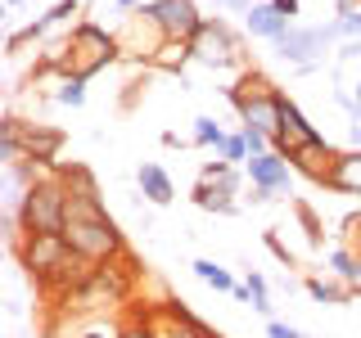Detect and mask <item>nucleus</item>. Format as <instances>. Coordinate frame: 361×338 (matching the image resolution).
Instances as JSON below:
<instances>
[{"label":"nucleus","instance_id":"nucleus-1","mask_svg":"<svg viewBox=\"0 0 361 338\" xmlns=\"http://www.w3.org/2000/svg\"><path fill=\"white\" fill-rule=\"evenodd\" d=\"M131 289H135V266H131V257H118V262L90 266V275L54 307L63 315H109L131 298Z\"/></svg>","mask_w":361,"mask_h":338},{"label":"nucleus","instance_id":"nucleus-2","mask_svg":"<svg viewBox=\"0 0 361 338\" xmlns=\"http://www.w3.org/2000/svg\"><path fill=\"white\" fill-rule=\"evenodd\" d=\"M14 217H18L23 234H63V225H68V185H63V176L59 172L41 176L37 185L23 194Z\"/></svg>","mask_w":361,"mask_h":338},{"label":"nucleus","instance_id":"nucleus-3","mask_svg":"<svg viewBox=\"0 0 361 338\" xmlns=\"http://www.w3.org/2000/svg\"><path fill=\"white\" fill-rule=\"evenodd\" d=\"M226 95H231V104H235V113H240L244 127L267 131V135H271V144H276V127H280V95H285V90L271 86L267 77L257 73V68H244L240 82L226 90Z\"/></svg>","mask_w":361,"mask_h":338},{"label":"nucleus","instance_id":"nucleus-4","mask_svg":"<svg viewBox=\"0 0 361 338\" xmlns=\"http://www.w3.org/2000/svg\"><path fill=\"white\" fill-rule=\"evenodd\" d=\"M63 239H68V248H73L82 262H90V266H104V262H118V257H127L122 230L113 225L109 212H99V217H68Z\"/></svg>","mask_w":361,"mask_h":338},{"label":"nucleus","instance_id":"nucleus-5","mask_svg":"<svg viewBox=\"0 0 361 338\" xmlns=\"http://www.w3.org/2000/svg\"><path fill=\"white\" fill-rule=\"evenodd\" d=\"M334 41H343L338 37V23H316V27H298V23H293L271 50H276V59H285L293 73H312V68L325 63V54L334 50Z\"/></svg>","mask_w":361,"mask_h":338},{"label":"nucleus","instance_id":"nucleus-6","mask_svg":"<svg viewBox=\"0 0 361 338\" xmlns=\"http://www.w3.org/2000/svg\"><path fill=\"white\" fill-rule=\"evenodd\" d=\"M190 50H195V63L212 68V73L244 68V41L226 18H203V27L190 37Z\"/></svg>","mask_w":361,"mask_h":338},{"label":"nucleus","instance_id":"nucleus-7","mask_svg":"<svg viewBox=\"0 0 361 338\" xmlns=\"http://www.w3.org/2000/svg\"><path fill=\"white\" fill-rule=\"evenodd\" d=\"M122 59V45H118V32H109V27H99V23H90L82 18L73 27V73L77 77H95L99 68H109V63H118Z\"/></svg>","mask_w":361,"mask_h":338},{"label":"nucleus","instance_id":"nucleus-8","mask_svg":"<svg viewBox=\"0 0 361 338\" xmlns=\"http://www.w3.org/2000/svg\"><path fill=\"white\" fill-rule=\"evenodd\" d=\"M0 135H14V140L23 144V158H37V163L54 167V158H59L63 149V131L50 127V122H23L9 113L5 122H0Z\"/></svg>","mask_w":361,"mask_h":338},{"label":"nucleus","instance_id":"nucleus-9","mask_svg":"<svg viewBox=\"0 0 361 338\" xmlns=\"http://www.w3.org/2000/svg\"><path fill=\"white\" fill-rule=\"evenodd\" d=\"M145 14L158 32H163V41H190L195 32L203 27V14L195 0H145Z\"/></svg>","mask_w":361,"mask_h":338},{"label":"nucleus","instance_id":"nucleus-10","mask_svg":"<svg viewBox=\"0 0 361 338\" xmlns=\"http://www.w3.org/2000/svg\"><path fill=\"white\" fill-rule=\"evenodd\" d=\"M118 45H122V59L149 63L158 54V45H163V32L149 23L145 9H135V14H122V23H118Z\"/></svg>","mask_w":361,"mask_h":338},{"label":"nucleus","instance_id":"nucleus-11","mask_svg":"<svg viewBox=\"0 0 361 338\" xmlns=\"http://www.w3.org/2000/svg\"><path fill=\"white\" fill-rule=\"evenodd\" d=\"M244 176H248V185H253V189H271V194H280V189L293 185V163H289L285 154L267 149V154H253L244 163Z\"/></svg>","mask_w":361,"mask_h":338},{"label":"nucleus","instance_id":"nucleus-12","mask_svg":"<svg viewBox=\"0 0 361 338\" xmlns=\"http://www.w3.org/2000/svg\"><path fill=\"white\" fill-rule=\"evenodd\" d=\"M316 131L312 122H307V113H302L298 104H293L289 95H280V127H276V154H293V149H302L307 140H316Z\"/></svg>","mask_w":361,"mask_h":338},{"label":"nucleus","instance_id":"nucleus-13","mask_svg":"<svg viewBox=\"0 0 361 338\" xmlns=\"http://www.w3.org/2000/svg\"><path fill=\"white\" fill-rule=\"evenodd\" d=\"M334 158H338V149H334L330 140H325V135H316V140H307L302 149H293V154H289V163H293V172H298V176L316 180V185H325V176H330Z\"/></svg>","mask_w":361,"mask_h":338},{"label":"nucleus","instance_id":"nucleus-14","mask_svg":"<svg viewBox=\"0 0 361 338\" xmlns=\"http://www.w3.org/2000/svg\"><path fill=\"white\" fill-rule=\"evenodd\" d=\"M244 27H248V37H257V41H271V45H276V41L293 27V23L280 14V9L271 5V0H257V5L244 14Z\"/></svg>","mask_w":361,"mask_h":338},{"label":"nucleus","instance_id":"nucleus-15","mask_svg":"<svg viewBox=\"0 0 361 338\" xmlns=\"http://www.w3.org/2000/svg\"><path fill=\"white\" fill-rule=\"evenodd\" d=\"M325 189H330V194L361 199V149H338L330 176H325Z\"/></svg>","mask_w":361,"mask_h":338},{"label":"nucleus","instance_id":"nucleus-16","mask_svg":"<svg viewBox=\"0 0 361 338\" xmlns=\"http://www.w3.org/2000/svg\"><path fill=\"white\" fill-rule=\"evenodd\" d=\"M135 185H140V194L149 199L154 208H167V203L176 199V185H172V176H167L158 163H140V172H135Z\"/></svg>","mask_w":361,"mask_h":338},{"label":"nucleus","instance_id":"nucleus-17","mask_svg":"<svg viewBox=\"0 0 361 338\" xmlns=\"http://www.w3.org/2000/svg\"><path fill=\"white\" fill-rule=\"evenodd\" d=\"M325 266H330V280H338V284H348V289L361 280V253L348 248V244H334L330 253H325Z\"/></svg>","mask_w":361,"mask_h":338},{"label":"nucleus","instance_id":"nucleus-18","mask_svg":"<svg viewBox=\"0 0 361 338\" xmlns=\"http://www.w3.org/2000/svg\"><path fill=\"white\" fill-rule=\"evenodd\" d=\"M199 180H203V185H212V189H221V194H231V199L244 189V172H240V167H231V163H221V158L203 163L199 167Z\"/></svg>","mask_w":361,"mask_h":338},{"label":"nucleus","instance_id":"nucleus-19","mask_svg":"<svg viewBox=\"0 0 361 338\" xmlns=\"http://www.w3.org/2000/svg\"><path fill=\"white\" fill-rule=\"evenodd\" d=\"M68 330L77 338H122L127 320H109V315H68Z\"/></svg>","mask_w":361,"mask_h":338},{"label":"nucleus","instance_id":"nucleus-20","mask_svg":"<svg viewBox=\"0 0 361 338\" xmlns=\"http://www.w3.org/2000/svg\"><path fill=\"white\" fill-rule=\"evenodd\" d=\"M195 63V50H190V41H163L158 45V54L149 59V68H158V73H185V68Z\"/></svg>","mask_w":361,"mask_h":338},{"label":"nucleus","instance_id":"nucleus-21","mask_svg":"<svg viewBox=\"0 0 361 338\" xmlns=\"http://www.w3.org/2000/svg\"><path fill=\"white\" fill-rule=\"evenodd\" d=\"M302 289H307V298L321 302V307H348V298H353L348 284H338V280H321V275H312Z\"/></svg>","mask_w":361,"mask_h":338},{"label":"nucleus","instance_id":"nucleus-22","mask_svg":"<svg viewBox=\"0 0 361 338\" xmlns=\"http://www.w3.org/2000/svg\"><path fill=\"white\" fill-rule=\"evenodd\" d=\"M54 104H63V108H82V104H86V77H77V73L54 77Z\"/></svg>","mask_w":361,"mask_h":338},{"label":"nucleus","instance_id":"nucleus-23","mask_svg":"<svg viewBox=\"0 0 361 338\" xmlns=\"http://www.w3.org/2000/svg\"><path fill=\"white\" fill-rule=\"evenodd\" d=\"M195 208H203V212H221V217H235L240 212V203H235L231 194H221V189H212V185H195Z\"/></svg>","mask_w":361,"mask_h":338},{"label":"nucleus","instance_id":"nucleus-24","mask_svg":"<svg viewBox=\"0 0 361 338\" xmlns=\"http://www.w3.org/2000/svg\"><path fill=\"white\" fill-rule=\"evenodd\" d=\"M195 275L203 280V284H212L217 293H235V289H240V284H235V275H231V270H226V266H217L212 257H199V262H195Z\"/></svg>","mask_w":361,"mask_h":338},{"label":"nucleus","instance_id":"nucleus-25","mask_svg":"<svg viewBox=\"0 0 361 338\" xmlns=\"http://www.w3.org/2000/svg\"><path fill=\"white\" fill-rule=\"evenodd\" d=\"M217 158H221V163H231V167H244L248 158H253V149H248V135L244 131H226Z\"/></svg>","mask_w":361,"mask_h":338},{"label":"nucleus","instance_id":"nucleus-26","mask_svg":"<svg viewBox=\"0 0 361 338\" xmlns=\"http://www.w3.org/2000/svg\"><path fill=\"white\" fill-rule=\"evenodd\" d=\"M244 284H248V307H253V311H262L267 320H271V293H267V275H262V270H253V266H248Z\"/></svg>","mask_w":361,"mask_h":338},{"label":"nucleus","instance_id":"nucleus-27","mask_svg":"<svg viewBox=\"0 0 361 338\" xmlns=\"http://www.w3.org/2000/svg\"><path fill=\"white\" fill-rule=\"evenodd\" d=\"M226 131L217 127V118H195V144H203V149H221Z\"/></svg>","mask_w":361,"mask_h":338},{"label":"nucleus","instance_id":"nucleus-28","mask_svg":"<svg viewBox=\"0 0 361 338\" xmlns=\"http://www.w3.org/2000/svg\"><path fill=\"white\" fill-rule=\"evenodd\" d=\"M334 99L348 108V118H361V77H357V82H338L334 86Z\"/></svg>","mask_w":361,"mask_h":338},{"label":"nucleus","instance_id":"nucleus-29","mask_svg":"<svg viewBox=\"0 0 361 338\" xmlns=\"http://www.w3.org/2000/svg\"><path fill=\"white\" fill-rule=\"evenodd\" d=\"M338 239H343L348 248H357V253H361V212H348V217L338 221Z\"/></svg>","mask_w":361,"mask_h":338},{"label":"nucleus","instance_id":"nucleus-30","mask_svg":"<svg viewBox=\"0 0 361 338\" xmlns=\"http://www.w3.org/2000/svg\"><path fill=\"white\" fill-rule=\"evenodd\" d=\"M334 23H338V37L343 41H361V5L353 9V14H338Z\"/></svg>","mask_w":361,"mask_h":338},{"label":"nucleus","instance_id":"nucleus-31","mask_svg":"<svg viewBox=\"0 0 361 338\" xmlns=\"http://www.w3.org/2000/svg\"><path fill=\"white\" fill-rule=\"evenodd\" d=\"M267 338H307V334L293 330V325H285V320H267Z\"/></svg>","mask_w":361,"mask_h":338},{"label":"nucleus","instance_id":"nucleus-32","mask_svg":"<svg viewBox=\"0 0 361 338\" xmlns=\"http://www.w3.org/2000/svg\"><path fill=\"white\" fill-rule=\"evenodd\" d=\"M267 248H271V253H276V257H280L285 266H293V253H289L285 244H280V234H276V230H267Z\"/></svg>","mask_w":361,"mask_h":338},{"label":"nucleus","instance_id":"nucleus-33","mask_svg":"<svg viewBox=\"0 0 361 338\" xmlns=\"http://www.w3.org/2000/svg\"><path fill=\"white\" fill-rule=\"evenodd\" d=\"M271 5H276V9H280V14H285L289 23H293V18L302 14V5H298V0H271Z\"/></svg>","mask_w":361,"mask_h":338},{"label":"nucleus","instance_id":"nucleus-34","mask_svg":"<svg viewBox=\"0 0 361 338\" xmlns=\"http://www.w3.org/2000/svg\"><path fill=\"white\" fill-rule=\"evenodd\" d=\"M348 140H353V149H361V118L348 122Z\"/></svg>","mask_w":361,"mask_h":338},{"label":"nucleus","instance_id":"nucleus-35","mask_svg":"<svg viewBox=\"0 0 361 338\" xmlns=\"http://www.w3.org/2000/svg\"><path fill=\"white\" fill-rule=\"evenodd\" d=\"M357 5H361V0H334V14H353Z\"/></svg>","mask_w":361,"mask_h":338},{"label":"nucleus","instance_id":"nucleus-36","mask_svg":"<svg viewBox=\"0 0 361 338\" xmlns=\"http://www.w3.org/2000/svg\"><path fill=\"white\" fill-rule=\"evenodd\" d=\"M5 5H9V9H18V5H23V0H5Z\"/></svg>","mask_w":361,"mask_h":338},{"label":"nucleus","instance_id":"nucleus-37","mask_svg":"<svg viewBox=\"0 0 361 338\" xmlns=\"http://www.w3.org/2000/svg\"><path fill=\"white\" fill-rule=\"evenodd\" d=\"M353 293H361V280H357V284H353Z\"/></svg>","mask_w":361,"mask_h":338}]
</instances>
